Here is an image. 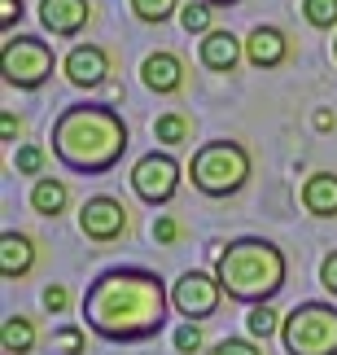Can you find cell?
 <instances>
[{
    "mask_svg": "<svg viewBox=\"0 0 337 355\" xmlns=\"http://www.w3.org/2000/svg\"><path fill=\"white\" fill-rule=\"evenodd\" d=\"M167 285L149 268H110L88 285L84 324L105 343H145L167 324Z\"/></svg>",
    "mask_w": 337,
    "mask_h": 355,
    "instance_id": "cell-1",
    "label": "cell"
},
{
    "mask_svg": "<svg viewBox=\"0 0 337 355\" xmlns=\"http://www.w3.org/2000/svg\"><path fill=\"white\" fill-rule=\"evenodd\" d=\"M53 154L79 175H105L127 154V123L110 105H66L53 123Z\"/></svg>",
    "mask_w": 337,
    "mask_h": 355,
    "instance_id": "cell-2",
    "label": "cell"
},
{
    "mask_svg": "<svg viewBox=\"0 0 337 355\" xmlns=\"http://www.w3.org/2000/svg\"><path fill=\"white\" fill-rule=\"evenodd\" d=\"M215 277H219L228 298L259 307V303H272V298L285 290L289 263H285V250H280V245L263 241V237H237L215 259Z\"/></svg>",
    "mask_w": 337,
    "mask_h": 355,
    "instance_id": "cell-3",
    "label": "cell"
},
{
    "mask_svg": "<svg viewBox=\"0 0 337 355\" xmlns=\"http://www.w3.org/2000/svg\"><path fill=\"white\" fill-rule=\"evenodd\" d=\"M188 180H193V189L206 193V198H233V193H241L246 180H250L246 145H237V141L201 145L193 154V162H188Z\"/></svg>",
    "mask_w": 337,
    "mask_h": 355,
    "instance_id": "cell-4",
    "label": "cell"
},
{
    "mask_svg": "<svg viewBox=\"0 0 337 355\" xmlns=\"http://www.w3.org/2000/svg\"><path fill=\"white\" fill-rule=\"evenodd\" d=\"M280 343L289 355H337V307L298 303L280 324Z\"/></svg>",
    "mask_w": 337,
    "mask_h": 355,
    "instance_id": "cell-5",
    "label": "cell"
},
{
    "mask_svg": "<svg viewBox=\"0 0 337 355\" xmlns=\"http://www.w3.org/2000/svg\"><path fill=\"white\" fill-rule=\"evenodd\" d=\"M0 75L9 88H39L53 75V49L35 35H9L0 44Z\"/></svg>",
    "mask_w": 337,
    "mask_h": 355,
    "instance_id": "cell-6",
    "label": "cell"
},
{
    "mask_svg": "<svg viewBox=\"0 0 337 355\" xmlns=\"http://www.w3.org/2000/svg\"><path fill=\"white\" fill-rule=\"evenodd\" d=\"M175 189H180V162H175L167 149L163 154H145L136 167H131V193L140 202H149V207H167L175 198Z\"/></svg>",
    "mask_w": 337,
    "mask_h": 355,
    "instance_id": "cell-7",
    "label": "cell"
},
{
    "mask_svg": "<svg viewBox=\"0 0 337 355\" xmlns=\"http://www.w3.org/2000/svg\"><path fill=\"white\" fill-rule=\"evenodd\" d=\"M219 298H224V285H219V277H206V272H184V277L171 285V307L180 311L184 320L215 316V311H219Z\"/></svg>",
    "mask_w": 337,
    "mask_h": 355,
    "instance_id": "cell-8",
    "label": "cell"
},
{
    "mask_svg": "<svg viewBox=\"0 0 337 355\" xmlns=\"http://www.w3.org/2000/svg\"><path fill=\"white\" fill-rule=\"evenodd\" d=\"M79 228H84L88 241H118L127 233V207L118 198L97 193L79 207Z\"/></svg>",
    "mask_w": 337,
    "mask_h": 355,
    "instance_id": "cell-9",
    "label": "cell"
},
{
    "mask_svg": "<svg viewBox=\"0 0 337 355\" xmlns=\"http://www.w3.org/2000/svg\"><path fill=\"white\" fill-rule=\"evenodd\" d=\"M62 71H66V79H71L75 88H101L105 75H110V53L101 44H75L66 53Z\"/></svg>",
    "mask_w": 337,
    "mask_h": 355,
    "instance_id": "cell-10",
    "label": "cell"
},
{
    "mask_svg": "<svg viewBox=\"0 0 337 355\" xmlns=\"http://www.w3.org/2000/svg\"><path fill=\"white\" fill-rule=\"evenodd\" d=\"M246 62L254 71H276V66L289 62V35L280 31V26H254L246 35Z\"/></svg>",
    "mask_w": 337,
    "mask_h": 355,
    "instance_id": "cell-11",
    "label": "cell"
},
{
    "mask_svg": "<svg viewBox=\"0 0 337 355\" xmlns=\"http://www.w3.org/2000/svg\"><path fill=\"white\" fill-rule=\"evenodd\" d=\"M197 58H201V66L206 71H215V75H233L237 66H241V58H246V40H237L233 31H206L201 35V49H197Z\"/></svg>",
    "mask_w": 337,
    "mask_h": 355,
    "instance_id": "cell-12",
    "label": "cell"
},
{
    "mask_svg": "<svg viewBox=\"0 0 337 355\" xmlns=\"http://www.w3.org/2000/svg\"><path fill=\"white\" fill-rule=\"evenodd\" d=\"M92 18L88 0H39V22L53 35H79Z\"/></svg>",
    "mask_w": 337,
    "mask_h": 355,
    "instance_id": "cell-13",
    "label": "cell"
},
{
    "mask_svg": "<svg viewBox=\"0 0 337 355\" xmlns=\"http://www.w3.org/2000/svg\"><path fill=\"white\" fill-rule=\"evenodd\" d=\"M140 79H145V88H149V92L171 97V92L184 88V62L175 58V53H149V58L140 62Z\"/></svg>",
    "mask_w": 337,
    "mask_h": 355,
    "instance_id": "cell-14",
    "label": "cell"
},
{
    "mask_svg": "<svg viewBox=\"0 0 337 355\" xmlns=\"http://www.w3.org/2000/svg\"><path fill=\"white\" fill-rule=\"evenodd\" d=\"M35 268V241L26 237V233H9L0 237V277L5 281H22L26 272Z\"/></svg>",
    "mask_w": 337,
    "mask_h": 355,
    "instance_id": "cell-15",
    "label": "cell"
},
{
    "mask_svg": "<svg viewBox=\"0 0 337 355\" xmlns=\"http://www.w3.org/2000/svg\"><path fill=\"white\" fill-rule=\"evenodd\" d=\"M302 207L316 220H337V175L333 171H316L302 180Z\"/></svg>",
    "mask_w": 337,
    "mask_h": 355,
    "instance_id": "cell-16",
    "label": "cell"
},
{
    "mask_svg": "<svg viewBox=\"0 0 337 355\" xmlns=\"http://www.w3.org/2000/svg\"><path fill=\"white\" fill-rule=\"evenodd\" d=\"M66 202H71V193H66L62 180H35L31 184V211L44 215V220H57L66 211Z\"/></svg>",
    "mask_w": 337,
    "mask_h": 355,
    "instance_id": "cell-17",
    "label": "cell"
},
{
    "mask_svg": "<svg viewBox=\"0 0 337 355\" xmlns=\"http://www.w3.org/2000/svg\"><path fill=\"white\" fill-rule=\"evenodd\" d=\"M35 347V324L26 316H5L0 324V355H26Z\"/></svg>",
    "mask_w": 337,
    "mask_h": 355,
    "instance_id": "cell-18",
    "label": "cell"
},
{
    "mask_svg": "<svg viewBox=\"0 0 337 355\" xmlns=\"http://www.w3.org/2000/svg\"><path fill=\"white\" fill-rule=\"evenodd\" d=\"M131 9H136L140 22L163 26V22H171L175 13H180V0H131Z\"/></svg>",
    "mask_w": 337,
    "mask_h": 355,
    "instance_id": "cell-19",
    "label": "cell"
},
{
    "mask_svg": "<svg viewBox=\"0 0 337 355\" xmlns=\"http://www.w3.org/2000/svg\"><path fill=\"white\" fill-rule=\"evenodd\" d=\"M280 324H285V320H280L276 311H272V303H259V307H250V316H246V329H250V338H263V343H267V338H272V334L280 329Z\"/></svg>",
    "mask_w": 337,
    "mask_h": 355,
    "instance_id": "cell-20",
    "label": "cell"
},
{
    "mask_svg": "<svg viewBox=\"0 0 337 355\" xmlns=\"http://www.w3.org/2000/svg\"><path fill=\"white\" fill-rule=\"evenodd\" d=\"M180 26H184L188 35H206V31H215V26H210V5H206V0L180 5Z\"/></svg>",
    "mask_w": 337,
    "mask_h": 355,
    "instance_id": "cell-21",
    "label": "cell"
},
{
    "mask_svg": "<svg viewBox=\"0 0 337 355\" xmlns=\"http://www.w3.org/2000/svg\"><path fill=\"white\" fill-rule=\"evenodd\" d=\"M302 18L320 26V31H333L337 26V0H302Z\"/></svg>",
    "mask_w": 337,
    "mask_h": 355,
    "instance_id": "cell-22",
    "label": "cell"
},
{
    "mask_svg": "<svg viewBox=\"0 0 337 355\" xmlns=\"http://www.w3.org/2000/svg\"><path fill=\"white\" fill-rule=\"evenodd\" d=\"M154 136L163 145H184L188 141V119L184 114H163V119L154 123Z\"/></svg>",
    "mask_w": 337,
    "mask_h": 355,
    "instance_id": "cell-23",
    "label": "cell"
},
{
    "mask_svg": "<svg viewBox=\"0 0 337 355\" xmlns=\"http://www.w3.org/2000/svg\"><path fill=\"white\" fill-rule=\"evenodd\" d=\"M44 145H18V158H13V162H18V171L22 175H39V171H44Z\"/></svg>",
    "mask_w": 337,
    "mask_h": 355,
    "instance_id": "cell-24",
    "label": "cell"
},
{
    "mask_svg": "<svg viewBox=\"0 0 337 355\" xmlns=\"http://www.w3.org/2000/svg\"><path fill=\"white\" fill-rule=\"evenodd\" d=\"M175 347H180L184 355H193V351H201V324H197V320H188V324H180V329H175Z\"/></svg>",
    "mask_w": 337,
    "mask_h": 355,
    "instance_id": "cell-25",
    "label": "cell"
},
{
    "mask_svg": "<svg viewBox=\"0 0 337 355\" xmlns=\"http://www.w3.org/2000/svg\"><path fill=\"white\" fill-rule=\"evenodd\" d=\"M210 355H263L259 343H250V338H224V343H215Z\"/></svg>",
    "mask_w": 337,
    "mask_h": 355,
    "instance_id": "cell-26",
    "label": "cell"
},
{
    "mask_svg": "<svg viewBox=\"0 0 337 355\" xmlns=\"http://www.w3.org/2000/svg\"><path fill=\"white\" fill-rule=\"evenodd\" d=\"M53 343H57L66 355H84V334H79L75 324H71V329H57V338H53Z\"/></svg>",
    "mask_w": 337,
    "mask_h": 355,
    "instance_id": "cell-27",
    "label": "cell"
},
{
    "mask_svg": "<svg viewBox=\"0 0 337 355\" xmlns=\"http://www.w3.org/2000/svg\"><path fill=\"white\" fill-rule=\"evenodd\" d=\"M66 307H71V294H66L62 285H48V290H44V311H53V316H62Z\"/></svg>",
    "mask_w": 337,
    "mask_h": 355,
    "instance_id": "cell-28",
    "label": "cell"
},
{
    "mask_svg": "<svg viewBox=\"0 0 337 355\" xmlns=\"http://www.w3.org/2000/svg\"><path fill=\"white\" fill-rule=\"evenodd\" d=\"M154 237L163 241V245H171L175 237H180V224H175L171 215H158V220H154Z\"/></svg>",
    "mask_w": 337,
    "mask_h": 355,
    "instance_id": "cell-29",
    "label": "cell"
},
{
    "mask_svg": "<svg viewBox=\"0 0 337 355\" xmlns=\"http://www.w3.org/2000/svg\"><path fill=\"white\" fill-rule=\"evenodd\" d=\"M320 285H325L329 294H337V250L325 259V263H320Z\"/></svg>",
    "mask_w": 337,
    "mask_h": 355,
    "instance_id": "cell-30",
    "label": "cell"
},
{
    "mask_svg": "<svg viewBox=\"0 0 337 355\" xmlns=\"http://www.w3.org/2000/svg\"><path fill=\"white\" fill-rule=\"evenodd\" d=\"M22 18V0H0V26L13 31V22Z\"/></svg>",
    "mask_w": 337,
    "mask_h": 355,
    "instance_id": "cell-31",
    "label": "cell"
},
{
    "mask_svg": "<svg viewBox=\"0 0 337 355\" xmlns=\"http://www.w3.org/2000/svg\"><path fill=\"white\" fill-rule=\"evenodd\" d=\"M18 132H22V119L13 114V110H5V114H0V136H5V145H9Z\"/></svg>",
    "mask_w": 337,
    "mask_h": 355,
    "instance_id": "cell-32",
    "label": "cell"
},
{
    "mask_svg": "<svg viewBox=\"0 0 337 355\" xmlns=\"http://www.w3.org/2000/svg\"><path fill=\"white\" fill-rule=\"evenodd\" d=\"M311 123H316V132H333V128H337L333 110H316V119H311Z\"/></svg>",
    "mask_w": 337,
    "mask_h": 355,
    "instance_id": "cell-33",
    "label": "cell"
},
{
    "mask_svg": "<svg viewBox=\"0 0 337 355\" xmlns=\"http://www.w3.org/2000/svg\"><path fill=\"white\" fill-rule=\"evenodd\" d=\"M210 9H228V5H241V0H206Z\"/></svg>",
    "mask_w": 337,
    "mask_h": 355,
    "instance_id": "cell-34",
    "label": "cell"
},
{
    "mask_svg": "<svg viewBox=\"0 0 337 355\" xmlns=\"http://www.w3.org/2000/svg\"><path fill=\"white\" fill-rule=\"evenodd\" d=\"M333 58H337V40H333Z\"/></svg>",
    "mask_w": 337,
    "mask_h": 355,
    "instance_id": "cell-35",
    "label": "cell"
}]
</instances>
